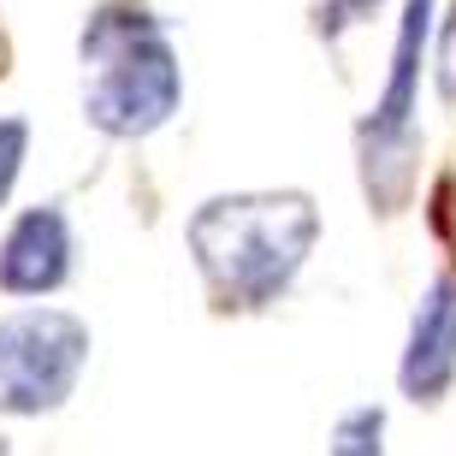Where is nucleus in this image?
Wrapping results in <instances>:
<instances>
[{
  "mask_svg": "<svg viewBox=\"0 0 456 456\" xmlns=\"http://www.w3.org/2000/svg\"><path fill=\"white\" fill-rule=\"evenodd\" d=\"M24 149H30V125H24V118H0V202H6L12 184H18Z\"/></svg>",
  "mask_w": 456,
  "mask_h": 456,
  "instance_id": "nucleus-8",
  "label": "nucleus"
},
{
  "mask_svg": "<svg viewBox=\"0 0 456 456\" xmlns=\"http://www.w3.org/2000/svg\"><path fill=\"white\" fill-rule=\"evenodd\" d=\"M427 18H433V0H409L403 30H397V53H391L386 95H379L373 118L362 125V178H368V196H379L386 208H397L409 190V154H415L409 113H415V71H421Z\"/></svg>",
  "mask_w": 456,
  "mask_h": 456,
  "instance_id": "nucleus-4",
  "label": "nucleus"
},
{
  "mask_svg": "<svg viewBox=\"0 0 456 456\" xmlns=\"http://www.w3.org/2000/svg\"><path fill=\"white\" fill-rule=\"evenodd\" d=\"M321 237V208L303 190L214 196L190 214V249L220 308H267L303 273Z\"/></svg>",
  "mask_w": 456,
  "mask_h": 456,
  "instance_id": "nucleus-1",
  "label": "nucleus"
},
{
  "mask_svg": "<svg viewBox=\"0 0 456 456\" xmlns=\"http://www.w3.org/2000/svg\"><path fill=\"white\" fill-rule=\"evenodd\" d=\"M326 456H386V409H350L332 427Z\"/></svg>",
  "mask_w": 456,
  "mask_h": 456,
  "instance_id": "nucleus-7",
  "label": "nucleus"
},
{
  "mask_svg": "<svg viewBox=\"0 0 456 456\" xmlns=\"http://www.w3.org/2000/svg\"><path fill=\"white\" fill-rule=\"evenodd\" d=\"M84 118L107 136H149L178 113L184 71L142 0H107L84 24Z\"/></svg>",
  "mask_w": 456,
  "mask_h": 456,
  "instance_id": "nucleus-2",
  "label": "nucleus"
},
{
  "mask_svg": "<svg viewBox=\"0 0 456 456\" xmlns=\"http://www.w3.org/2000/svg\"><path fill=\"white\" fill-rule=\"evenodd\" d=\"M397 379L415 403H439L444 386L456 379V273H439L427 285L421 308L409 321V350Z\"/></svg>",
  "mask_w": 456,
  "mask_h": 456,
  "instance_id": "nucleus-5",
  "label": "nucleus"
},
{
  "mask_svg": "<svg viewBox=\"0 0 456 456\" xmlns=\"http://www.w3.org/2000/svg\"><path fill=\"white\" fill-rule=\"evenodd\" d=\"M433 232L456 249V178H439V190H433Z\"/></svg>",
  "mask_w": 456,
  "mask_h": 456,
  "instance_id": "nucleus-10",
  "label": "nucleus"
},
{
  "mask_svg": "<svg viewBox=\"0 0 456 456\" xmlns=\"http://www.w3.org/2000/svg\"><path fill=\"white\" fill-rule=\"evenodd\" d=\"M0 456H6V439H0Z\"/></svg>",
  "mask_w": 456,
  "mask_h": 456,
  "instance_id": "nucleus-11",
  "label": "nucleus"
},
{
  "mask_svg": "<svg viewBox=\"0 0 456 456\" xmlns=\"http://www.w3.org/2000/svg\"><path fill=\"white\" fill-rule=\"evenodd\" d=\"M439 95L456 107V6H451V18H444V30H439Z\"/></svg>",
  "mask_w": 456,
  "mask_h": 456,
  "instance_id": "nucleus-9",
  "label": "nucleus"
},
{
  "mask_svg": "<svg viewBox=\"0 0 456 456\" xmlns=\"http://www.w3.org/2000/svg\"><path fill=\"white\" fill-rule=\"evenodd\" d=\"M71 273V225L60 208H30L18 214L6 243H0V290L12 297H42L60 290Z\"/></svg>",
  "mask_w": 456,
  "mask_h": 456,
  "instance_id": "nucleus-6",
  "label": "nucleus"
},
{
  "mask_svg": "<svg viewBox=\"0 0 456 456\" xmlns=\"http://www.w3.org/2000/svg\"><path fill=\"white\" fill-rule=\"evenodd\" d=\"M89 362V326L66 308H18L0 321V415H48Z\"/></svg>",
  "mask_w": 456,
  "mask_h": 456,
  "instance_id": "nucleus-3",
  "label": "nucleus"
}]
</instances>
